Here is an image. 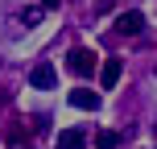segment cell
I'll return each mask as SVG.
<instances>
[{
	"label": "cell",
	"mask_w": 157,
	"mask_h": 149,
	"mask_svg": "<svg viewBox=\"0 0 157 149\" xmlns=\"http://www.w3.org/2000/svg\"><path fill=\"white\" fill-rule=\"evenodd\" d=\"M66 66H71L75 75H91V71H95V54H91L87 46H75L71 54H66Z\"/></svg>",
	"instance_id": "cell-1"
},
{
	"label": "cell",
	"mask_w": 157,
	"mask_h": 149,
	"mask_svg": "<svg viewBox=\"0 0 157 149\" xmlns=\"http://www.w3.org/2000/svg\"><path fill=\"white\" fill-rule=\"evenodd\" d=\"M116 29H120V33H128V37H136V33L145 29V17L136 13V8H132V13H120V17H116Z\"/></svg>",
	"instance_id": "cell-2"
},
{
	"label": "cell",
	"mask_w": 157,
	"mask_h": 149,
	"mask_svg": "<svg viewBox=\"0 0 157 149\" xmlns=\"http://www.w3.org/2000/svg\"><path fill=\"white\" fill-rule=\"evenodd\" d=\"M29 83L46 91V87H54V83H58V75H54V66H50V62H37V66L29 71Z\"/></svg>",
	"instance_id": "cell-3"
},
{
	"label": "cell",
	"mask_w": 157,
	"mask_h": 149,
	"mask_svg": "<svg viewBox=\"0 0 157 149\" xmlns=\"http://www.w3.org/2000/svg\"><path fill=\"white\" fill-rule=\"evenodd\" d=\"M83 145H87L83 128H62V133H58V149H83Z\"/></svg>",
	"instance_id": "cell-4"
},
{
	"label": "cell",
	"mask_w": 157,
	"mask_h": 149,
	"mask_svg": "<svg viewBox=\"0 0 157 149\" xmlns=\"http://www.w3.org/2000/svg\"><path fill=\"white\" fill-rule=\"evenodd\" d=\"M71 104H75V108L95 112V108H99V95H95V91H87V87H75V91H71Z\"/></svg>",
	"instance_id": "cell-5"
},
{
	"label": "cell",
	"mask_w": 157,
	"mask_h": 149,
	"mask_svg": "<svg viewBox=\"0 0 157 149\" xmlns=\"http://www.w3.org/2000/svg\"><path fill=\"white\" fill-rule=\"evenodd\" d=\"M99 83L103 87H116L120 83V58H108V62L99 66Z\"/></svg>",
	"instance_id": "cell-6"
},
{
	"label": "cell",
	"mask_w": 157,
	"mask_h": 149,
	"mask_svg": "<svg viewBox=\"0 0 157 149\" xmlns=\"http://www.w3.org/2000/svg\"><path fill=\"white\" fill-rule=\"evenodd\" d=\"M95 145H99V149H116V145H120V133H112V128H99V133H95Z\"/></svg>",
	"instance_id": "cell-7"
},
{
	"label": "cell",
	"mask_w": 157,
	"mask_h": 149,
	"mask_svg": "<svg viewBox=\"0 0 157 149\" xmlns=\"http://www.w3.org/2000/svg\"><path fill=\"white\" fill-rule=\"evenodd\" d=\"M8 149H29V141L21 137V124H13V128H8Z\"/></svg>",
	"instance_id": "cell-8"
},
{
	"label": "cell",
	"mask_w": 157,
	"mask_h": 149,
	"mask_svg": "<svg viewBox=\"0 0 157 149\" xmlns=\"http://www.w3.org/2000/svg\"><path fill=\"white\" fill-rule=\"evenodd\" d=\"M41 21V4L37 8H25V13H21V25H37Z\"/></svg>",
	"instance_id": "cell-9"
},
{
	"label": "cell",
	"mask_w": 157,
	"mask_h": 149,
	"mask_svg": "<svg viewBox=\"0 0 157 149\" xmlns=\"http://www.w3.org/2000/svg\"><path fill=\"white\" fill-rule=\"evenodd\" d=\"M95 8H99V13H108V8H116V0H95Z\"/></svg>",
	"instance_id": "cell-10"
},
{
	"label": "cell",
	"mask_w": 157,
	"mask_h": 149,
	"mask_svg": "<svg viewBox=\"0 0 157 149\" xmlns=\"http://www.w3.org/2000/svg\"><path fill=\"white\" fill-rule=\"evenodd\" d=\"M58 4H62V0H41V8H58Z\"/></svg>",
	"instance_id": "cell-11"
}]
</instances>
